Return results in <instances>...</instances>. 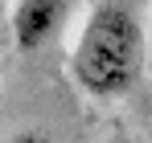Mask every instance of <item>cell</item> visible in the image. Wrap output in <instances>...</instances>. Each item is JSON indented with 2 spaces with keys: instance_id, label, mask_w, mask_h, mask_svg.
<instances>
[{
  "instance_id": "obj_1",
  "label": "cell",
  "mask_w": 152,
  "mask_h": 143,
  "mask_svg": "<svg viewBox=\"0 0 152 143\" xmlns=\"http://www.w3.org/2000/svg\"><path fill=\"white\" fill-rule=\"evenodd\" d=\"M144 74V29L124 4H99L74 49H70V78L91 98H124Z\"/></svg>"
},
{
  "instance_id": "obj_2",
  "label": "cell",
  "mask_w": 152,
  "mask_h": 143,
  "mask_svg": "<svg viewBox=\"0 0 152 143\" xmlns=\"http://www.w3.org/2000/svg\"><path fill=\"white\" fill-rule=\"evenodd\" d=\"M70 0H17L12 8V45L21 53H37L62 29Z\"/></svg>"
},
{
  "instance_id": "obj_3",
  "label": "cell",
  "mask_w": 152,
  "mask_h": 143,
  "mask_svg": "<svg viewBox=\"0 0 152 143\" xmlns=\"http://www.w3.org/2000/svg\"><path fill=\"white\" fill-rule=\"evenodd\" d=\"M8 143H50L45 135H37V131H21V135H12Z\"/></svg>"
}]
</instances>
